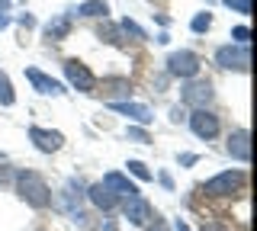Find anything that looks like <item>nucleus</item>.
Masks as SVG:
<instances>
[{"mask_svg": "<svg viewBox=\"0 0 257 231\" xmlns=\"http://www.w3.org/2000/svg\"><path fill=\"white\" fill-rule=\"evenodd\" d=\"M16 189H20V196L26 199L32 209H45V205L52 202V189H48V183L39 177L36 170H20L16 173Z\"/></svg>", "mask_w": 257, "mask_h": 231, "instance_id": "f257e3e1", "label": "nucleus"}, {"mask_svg": "<svg viewBox=\"0 0 257 231\" xmlns=\"http://www.w3.org/2000/svg\"><path fill=\"white\" fill-rule=\"evenodd\" d=\"M241 183H244V173L241 170H225V173H215L212 180L203 183V193L206 196H231L241 189Z\"/></svg>", "mask_w": 257, "mask_h": 231, "instance_id": "f03ea898", "label": "nucleus"}, {"mask_svg": "<svg viewBox=\"0 0 257 231\" xmlns=\"http://www.w3.org/2000/svg\"><path fill=\"white\" fill-rule=\"evenodd\" d=\"M64 77H68V84L71 87H77L80 93H93V87H96V77L90 74V68L87 65H80V61H64Z\"/></svg>", "mask_w": 257, "mask_h": 231, "instance_id": "7ed1b4c3", "label": "nucleus"}, {"mask_svg": "<svg viewBox=\"0 0 257 231\" xmlns=\"http://www.w3.org/2000/svg\"><path fill=\"white\" fill-rule=\"evenodd\" d=\"M215 61H219L222 68L247 71V65H251V52H247V45H222V49L215 52Z\"/></svg>", "mask_w": 257, "mask_h": 231, "instance_id": "20e7f679", "label": "nucleus"}, {"mask_svg": "<svg viewBox=\"0 0 257 231\" xmlns=\"http://www.w3.org/2000/svg\"><path fill=\"white\" fill-rule=\"evenodd\" d=\"M167 71H171L174 77H183V81H190V77L199 74V58L193 52H174L171 58H167Z\"/></svg>", "mask_w": 257, "mask_h": 231, "instance_id": "39448f33", "label": "nucleus"}, {"mask_svg": "<svg viewBox=\"0 0 257 231\" xmlns=\"http://www.w3.org/2000/svg\"><path fill=\"white\" fill-rule=\"evenodd\" d=\"M190 129L196 138H215L219 135V116H212L209 109H193V116H190Z\"/></svg>", "mask_w": 257, "mask_h": 231, "instance_id": "423d86ee", "label": "nucleus"}, {"mask_svg": "<svg viewBox=\"0 0 257 231\" xmlns=\"http://www.w3.org/2000/svg\"><path fill=\"white\" fill-rule=\"evenodd\" d=\"M180 100L187 103V106H196V109H206V103L212 100V84L209 81H190L183 87Z\"/></svg>", "mask_w": 257, "mask_h": 231, "instance_id": "0eeeda50", "label": "nucleus"}, {"mask_svg": "<svg viewBox=\"0 0 257 231\" xmlns=\"http://www.w3.org/2000/svg\"><path fill=\"white\" fill-rule=\"evenodd\" d=\"M103 186H106V189H109V193L116 196V199H119V196H122V199L139 196V186H135V183L128 180L125 173H119V170H109L106 177H103Z\"/></svg>", "mask_w": 257, "mask_h": 231, "instance_id": "6e6552de", "label": "nucleus"}, {"mask_svg": "<svg viewBox=\"0 0 257 231\" xmlns=\"http://www.w3.org/2000/svg\"><path fill=\"white\" fill-rule=\"evenodd\" d=\"M26 81L36 87L39 93H48V97H58V93H64L61 81H55L52 74H42V71H36V68H26Z\"/></svg>", "mask_w": 257, "mask_h": 231, "instance_id": "1a4fd4ad", "label": "nucleus"}, {"mask_svg": "<svg viewBox=\"0 0 257 231\" xmlns=\"http://www.w3.org/2000/svg\"><path fill=\"white\" fill-rule=\"evenodd\" d=\"M29 138H32V145H36L39 151H58L64 145V135L61 132H48V129H39V125H32L29 129Z\"/></svg>", "mask_w": 257, "mask_h": 231, "instance_id": "9d476101", "label": "nucleus"}, {"mask_svg": "<svg viewBox=\"0 0 257 231\" xmlns=\"http://www.w3.org/2000/svg\"><path fill=\"white\" fill-rule=\"evenodd\" d=\"M228 154L241 164L251 161V135H247V129H238L228 135Z\"/></svg>", "mask_w": 257, "mask_h": 231, "instance_id": "9b49d317", "label": "nucleus"}, {"mask_svg": "<svg viewBox=\"0 0 257 231\" xmlns=\"http://www.w3.org/2000/svg\"><path fill=\"white\" fill-rule=\"evenodd\" d=\"M109 109L112 113H122V116H128L132 122H139V125H148L151 119V109L145 106V103H109Z\"/></svg>", "mask_w": 257, "mask_h": 231, "instance_id": "f8f14e48", "label": "nucleus"}, {"mask_svg": "<svg viewBox=\"0 0 257 231\" xmlns=\"http://www.w3.org/2000/svg\"><path fill=\"white\" fill-rule=\"evenodd\" d=\"M122 212H125V218L132 221V225H148V215H151L148 202H145L142 196H132V199H125V202H122Z\"/></svg>", "mask_w": 257, "mask_h": 231, "instance_id": "ddd939ff", "label": "nucleus"}, {"mask_svg": "<svg viewBox=\"0 0 257 231\" xmlns=\"http://www.w3.org/2000/svg\"><path fill=\"white\" fill-rule=\"evenodd\" d=\"M87 199H90V202L96 205V209H103V212H106V209H112V205H116V196H112L109 189L103 186V183H93V186L87 189Z\"/></svg>", "mask_w": 257, "mask_h": 231, "instance_id": "4468645a", "label": "nucleus"}, {"mask_svg": "<svg viewBox=\"0 0 257 231\" xmlns=\"http://www.w3.org/2000/svg\"><path fill=\"white\" fill-rule=\"evenodd\" d=\"M77 13L80 17H106L109 7H106V0H84V4L77 7Z\"/></svg>", "mask_w": 257, "mask_h": 231, "instance_id": "2eb2a0df", "label": "nucleus"}, {"mask_svg": "<svg viewBox=\"0 0 257 231\" xmlns=\"http://www.w3.org/2000/svg\"><path fill=\"white\" fill-rule=\"evenodd\" d=\"M68 33H71V20H68V17L52 20V23L45 26V36H48V39H64Z\"/></svg>", "mask_w": 257, "mask_h": 231, "instance_id": "dca6fc26", "label": "nucleus"}, {"mask_svg": "<svg viewBox=\"0 0 257 231\" xmlns=\"http://www.w3.org/2000/svg\"><path fill=\"white\" fill-rule=\"evenodd\" d=\"M125 167H128V173H132V177H139V180H151V170H148V167H145L142 161H128Z\"/></svg>", "mask_w": 257, "mask_h": 231, "instance_id": "f3484780", "label": "nucleus"}, {"mask_svg": "<svg viewBox=\"0 0 257 231\" xmlns=\"http://www.w3.org/2000/svg\"><path fill=\"white\" fill-rule=\"evenodd\" d=\"M190 26H193V33H206V29L212 26V17H209V13H196Z\"/></svg>", "mask_w": 257, "mask_h": 231, "instance_id": "a211bd4d", "label": "nucleus"}, {"mask_svg": "<svg viewBox=\"0 0 257 231\" xmlns=\"http://www.w3.org/2000/svg\"><path fill=\"white\" fill-rule=\"evenodd\" d=\"M0 103H4V106H10V103H13V84L7 81L4 74H0Z\"/></svg>", "mask_w": 257, "mask_h": 231, "instance_id": "6ab92c4d", "label": "nucleus"}, {"mask_svg": "<svg viewBox=\"0 0 257 231\" xmlns=\"http://www.w3.org/2000/svg\"><path fill=\"white\" fill-rule=\"evenodd\" d=\"M128 141H139V145H148V135L139 125H128Z\"/></svg>", "mask_w": 257, "mask_h": 231, "instance_id": "aec40b11", "label": "nucleus"}, {"mask_svg": "<svg viewBox=\"0 0 257 231\" xmlns=\"http://www.w3.org/2000/svg\"><path fill=\"white\" fill-rule=\"evenodd\" d=\"M231 36H235L238 45H247V39H251V29H247V26H235V29H231Z\"/></svg>", "mask_w": 257, "mask_h": 231, "instance_id": "412c9836", "label": "nucleus"}, {"mask_svg": "<svg viewBox=\"0 0 257 231\" xmlns=\"http://www.w3.org/2000/svg\"><path fill=\"white\" fill-rule=\"evenodd\" d=\"M122 33H125V36H132V39H145V33H142L139 26H135L132 20H122Z\"/></svg>", "mask_w": 257, "mask_h": 231, "instance_id": "4be33fe9", "label": "nucleus"}, {"mask_svg": "<svg viewBox=\"0 0 257 231\" xmlns=\"http://www.w3.org/2000/svg\"><path fill=\"white\" fill-rule=\"evenodd\" d=\"M225 4H228L231 10H238V13H251V0H225Z\"/></svg>", "mask_w": 257, "mask_h": 231, "instance_id": "5701e85b", "label": "nucleus"}, {"mask_svg": "<svg viewBox=\"0 0 257 231\" xmlns=\"http://www.w3.org/2000/svg\"><path fill=\"white\" fill-rule=\"evenodd\" d=\"M7 10H10V0H0V29L10 26V17H7Z\"/></svg>", "mask_w": 257, "mask_h": 231, "instance_id": "b1692460", "label": "nucleus"}, {"mask_svg": "<svg viewBox=\"0 0 257 231\" xmlns=\"http://www.w3.org/2000/svg\"><path fill=\"white\" fill-rule=\"evenodd\" d=\"M180 164H183V167H190V164H196V154H180Z\"/></svg>", "mask_w": 257, "mask_h": 231, "instance_id": "393cba45", "label": "nucleus"}, {"mask_svg": "<svg viewBox=\"0 0 257 231\" xmlns=\"http://www.w3.org/2000/svg\"><path fill=\"white\" fill-rule=\"evenodd\" d=\"M171 119H174V122H180V119H183V113H180V106H174V109H171Z\"/></svg>", "mask_w": 257, "mask_h": 231, "instance_id": "a878e982", "label": "nucleus"}, {"mask_svg": "<svg viewBox=\"0 0 257 231\" xmlns=\"http://www.w3.org/2000/svg\"><path fill=\"white\" fill-rule=\"evenodd\" d=\"M177 231H190L187 225H183V221H177Z\"/></svg>", "mask_w": 257, "mask_h": 231, "instance_id": "bb28decb", "label": "nucleus"}, {"mask_svg": "<svg viewBox=\"0 0 257 231\" xmlns=\"http://www.w3.org/2000/svg\"><path fill=\"white\" fill-rule=\"evenodd\" d=\"M203 231H222V228H215V225H206V228H203Z\"/></svg>", "mask_w": 257, "mask_h": 231, "instance_id": "cd10ccee", "label": "nucleus"}]
</instances>
